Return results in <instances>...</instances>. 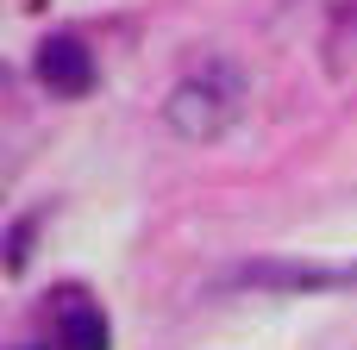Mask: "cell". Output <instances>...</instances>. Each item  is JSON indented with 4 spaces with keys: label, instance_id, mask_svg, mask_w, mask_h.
<instances>
[{
    "label": "cell",
    "instance_id": "cell-1",
    "mask_svg": "<svg viewBox=\"0 0 357 350\" xmlns=\"http://www.w3.org/2000/svg\"><path fill=\"white\" fill-rule=\"evenodd\" d=\"M245 88H251L245 69H232V63H207V69H195V75H182V81L169 88L163 119H169V132L207 144V138H220V132L238 125V113H245Z\"/></svg>",
    "mask_w": 357,
    "mask_h": 350
},
{
    "label": "cell",
    "instance_id": "cell-2",
    "mask_svg": "<svg viewBox=\"0 0 357 350\" xmlns=\"http://www.w3.org/2000/svg\"><path fill=\"white\" fill-rule=\"evenodd\" d=\"M245 282L282 294H320V288H357V263H251Z\"/></svg>",
    "mask_w": 357,
    "mask_h": 350
},
{
    "label": "cell",
    "instance_id": "cell-3",
    "mask_svg": "<svg viewBox=\"0 0 357 350\" xmlns=\"http://www.w3.org/2000/svg\"><path fill=\"white\" fill-rule=\"evenodd\" d=\"M38 75H44V88H56V94H88V88H94V56H88L82 38L56 31V38L38 44Z\"/></svg>",
    "mask_w": 357,
    "mask_h": 350
},
{
    "label": "cell",
    "instance_id": "cell-4",
    "mask_svg": "<svg viewBox=\"0 0 357 350\" xmlns=\"http://www.w3.org/2000/svg\"><path fill=\"white\" fill-rule=\"evenodd\" d=\"M56 338H63V350H107V319H100V307H88L82 294H63V301H56Z\"/></svg>",
    "mask_w": 357,
    "mask_h": 350
}]
</instances>
